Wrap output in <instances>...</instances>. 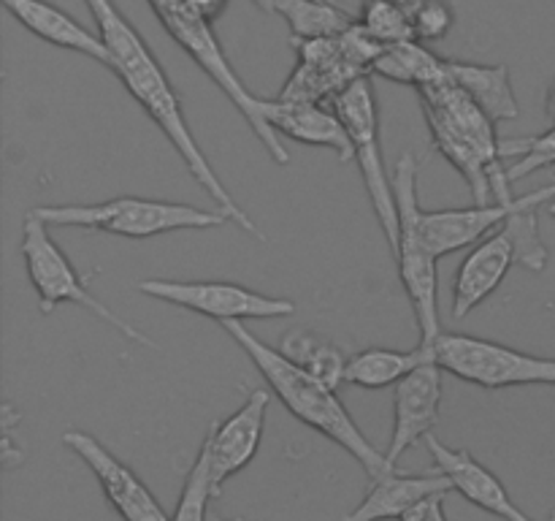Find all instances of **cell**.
<instances>
[{"label":"cell","instance_id":"484cf974","mask_svg":"<svg viewBox=\"0 0 555 521\" xmlns=\"http://www.w3.org/2000/svg\"><path fill=\"white\" fill-rule=\"evenodd\" d=\"M417 3L421 0H363L356 22L385 47L417 41L415 27H412V14H415Z\"/></svg>","mask_w":555,"mask_h":521},{"label":"cell","instance_id":"7a4b0ae2","mask_svg":"<svg viewBox=\"0 0 555 521\" xmlns=\"http://www.w3.org/2000/svg\"><path fill=\"white\" fill-rule=\"evenodd\" d=\"M228 331L233 342L242 347L249 356V361L255 364L260 374H263L266 385L280 396L282 405L293 412L301 423H307L309 429L320 432L323 437L334 440L339 448H345L363 470L372 478L383 475V472L393 470L388 465V456L383 450H377V445L369 443L366 434L358 429V423L352 421V416L347 412V407L341 405V399L336 396L334 385H328L325 380H320L318 374L307 372L298 364H293L280 347L266 345L263 340L253 334V331L244 326V320H225L220 323Z\"/></svg>","mask_w":555,"mask_h":521},{"label":"cell","instance_id":"ac0fdd59","mask_svg":"<svg viewBox=\"0 0 555 521\" xmlns=\"http://www.w3.org/2000/svg\"><path fill=\"white\" fill-rule=\"evenodd\" d=\"M448 492H453V483L439 470L423 472V475H406V472L388 470L383 475L372 478L366 497L358 503L356 510L345 516V521H401L423 499Z\"/></svg>","mask_w":555,"mask_h":521},{"label":"cell","instance_id":"2e32d148","mask_svg":"<svg viewBox=\"0 0 555 521\" xmlns=\"http://www.w3.org/2000/svg\"><path fill=\"white\" fill-rule=\"evenodd\" d=\"M423 443L431 450L437 470L444 472L455 492L469 499L472 505L502 521H534L513 503L504 483L482 461H477V456H472L469 448H450L442 440L434 437V432Z\"/></svg>","mask_w":555,"mask_h":521},{"label":"cell","instance_id":"6da1fadb","mask_svg":"<svg viewBox=\"0 0 555 521\" xmlns=\"http://www.w3.org/2000/svg\"><path fill=\"white\" fill-rule=\"evenodd\" d=\"M85 3L87 9H90L92 20H95V27L98 33H101L103 43H106L108 54H112V65H108V68L117 74V79L122 81L125 90L139 101V106L144 109L146 117L166 134V139L171 141V147L179 152L184 166H188L190 177L206 190V195L215 201L217 209H220L228 220L236 223L242 231L253 233V237L266 239L263 231H260V228L255 226L253 217L236 204V199L228 193L222 179L217 177V171L211 168L209 157L204 155L201 144L195 141V134L190 130L188 119H184L182 101H179L171 79L166 76L163 65L157 63V58L152 54L144 36L133 27V22L122 14V9H119L114 0H85Z\"/></svg>","mask_w":555,"mask_h":521},{"label":"cell","instance_id":"d590c367","mask_svg":"<svg viewBox=\"0 0 555 521\" xmlns=\"http://www.w3.org/2000/svg\"><path fill=\"white\" fill-rule=\"evenodd\" d=\"M547 521H555V508H553V513H551V519H547Z\"/></svg>","mask_w":555,"mask_h":521},{"label":"cell","instance_id":"9a60e30c","mask_svg":"<svg viewBox=\"0 0 555 521\" xmlns=\"http://www.w3.org/2000/svg\"><path fill=\"white\" fill-rule=\"evenodd\" d=\"M442 372L444 369L437 361H428L393 385V434L385 454L393 470L412 445L426 440L439 427Z\"/></svg>","mask_w":555,"mask_h":521},{"label":"cell","instance_id":"9c48e42d","mask_svg":"<svg viewBox=\"0 0 555 521\" xmlns=\"http://www.w3.org/2000/svg\"><path fill=\"white\" fill-rule=\"evenodd\" d=\"M431 345L434 358L444 372L486 391H502L513 385H555V358L531 356L461 331L455 334L442 331Z\"/></svg>","mask_w":555,"mask_h":521},{"label":"cell","instance_id":"5bb4252c","mask_svg":"<svg viewBox=\"0 0 555 521\" xmlns=\"http://www.w3.org/2000/svg\"><path fill=\"white\" fill-rule=\"evenodd\" d=\"M298 52V63L293 68L291 79L282 87L280 101L298 103H323L331 106L339 92L363 74L356 63L341 49L339 36L336 38H314V41L293 43Z\"/></svg>","mask_w":555,"mask_h":521},{"label":"cell","instance_id":"83f0119b","mask_svg":"<svg viewBox=\"0 0 555 521\" xmlns=\"http://www.w3.org/2000/svg\"><path fill=\"white\" fill-rule=\"evenodd\" d=\"M209 499H215L209 445L201 443L198 456H195L193 467H190L188 478H184L182 494H179V505L173 510L171 521H206V516H209Z\"/></svg>","mask_w":555,"mask_h":521},{"label":"cell","instance_id":"d6a6232c","mask_svg":"<svg viewBox=\"0 0 555 521\" xmlns=\"http://www.w3.org/2000/svg\"><path fill=\"white\" fill-rule=\"evenodd\" d=\"M253 3L258 5L260 11H266V14H274V3H276V0H253ZM331 3H339V0H331Z\"/></svg>","mask_w":555,"mask_h":521},{"label":"cell","instance_id":"44dd1931","mask_svg":"<svg viewBox=\"0 0 555 521\" xmlns=\"http://www.w3.org/2000/svg\"><path fill=\"white\" fill-rule=\"evenodd\" d=\"M448 81H453L466 96L475 98L493 123L518 119L520 106L507 65H477L448 60Z\"/></svg>","mask_w":555,"mask_h":521},{"label":"cell","instance_id":"ba28073f","mask_svg":"<svg viewBox=\"0 0 555 521\" xmlns=\"http://www.w3.org/2000/svg\"><path fill=\"white\" fill-rule=\"evenodd\" d=\"M331 106L345 123L372 209L377 215L385 239H388L390 253L396 255L399 253V204H396L393 182L385 171L383 144H379L377 92H374L372 76H361V79L352 81L345 92L334 98Z\"/></svg>","mask_w":555,"mask_h":521},{"label":"cell","instance_id":"7c38bea8","mask_svg":"<svg viewBox=\"0 0 555 521\" xmlns=\"http://www.w3.org/2000/svg\"><path fill=\"white\" fill-rule=\"evenodd\" d=\"M65 448L74 450L81 461L92 470L103 488V497L108 499L114 510L122 521H171L155 494L146 488V483L130 470L125 461H119L101 440L92 434L79 432V429H68L63 434Z\"/></svg>","mask_w":555,"mask_h":521},{"label":"cell","instance_id":"8992f818","mask_svg":"<svg viewBox=\"0 0 555 521\" xmlns=\"http://www.w3.org/2000/svg\"><path fill=\"white\" fill-rule=\"evenodd\" d=\"M396 204H399V264L401 285L415 313L417 329H421L423 345H431L442 334V318H439V271L437 255L431 253L421 231L423 206L417 201V157L412 152L396 161L393 171Z\"/></svg>","mask_w":555,"mask_h":521},{"label":"cell","instance_id":"e575fe53","mask_svg":"<svg viewBox=\"0 0 555 521\" xmlns=\"http://www.w3.org/2000/svg\"><path fill=\"white\" fill-rule=\"evenodd\" d=\"M547 212H551V217H555V199L547 204Z\"/></svg>","mask_w":555,"mask_h":521},{"label":"cell","instance_id":"8fae6325","mask_svg":"<svg viewBox=\"0 0 555 521\" xmlns=\"http://www.w3.org/2000/svg\"><path fill=\"white\" fill-rule=\"evenodd\" d=\"M555 195V185L534 190L526 195H513L509 201H491V204H475V206H459V209H437L421 215V231L423 239L428 242L431 253L437 258L455 253L461 247H469L477 239L491 237L507 220H513L518 212L540 209L545 201Z\"/></svg>","mask_w":555,"mask_h":521},{"label":"cell","instance_id":"3957f363","mask_svg":"<svg viewBox=\"0 0 555 521\" xmlns=\"http://www.w3.org/2000/svg\"><path fill=\"white\" fill-rule=\"evenodd\" d=\"M417 98L431 144L464 177L475 204L513 199V185L507 179V168L502 166L504 155L496 123L482 112L480 103L448 79L417 87Z\"/></svg>","mask_w":555,"mask_h":521},{"label":"cell","instance_id":"603a6c76","mask_svg":"<svg viewBox=\"0 0 555 521\" xmlns=\"http://www.w3.org/2000/svg\"><path fill=\"white\" fill-rule=\"evenodd\" d=\"M374 74L399 85H412L417 90L423 85L448 79V60L431 52L423 41H401L385 47L374 63Z\"/></svg>","mask_w":555,"mask_h":521},{"label":"cell","instance_id":"d4e9b609","mask_svg":"<svg viewBox=\"0 0 555 521\" xmlns=\"http://www.w3.org/2000/svg\"><path fill=\"white\" fill-rule=\"evenodd\" d=\"M280 351L293 364H298L307 372L318 374L320 380H325L334 389L345 385V369L350 356H345V351L339 345H334L328 336L309 329H291L280 340Z\"/></svg>","mask_w":555,"mask_h":521},{"label":"cell","instance_id":"5b68a950","mask_svg":"<svg viewBox=\"0 0 555 521\" xmlns=\"http://www.w3.org/2000/svg\"><path fill=\"white\" fill-rule=\"evenodd\" d=\"M47 226L87 228V231L112 233L125 239H150L173 231H201L217 228L228 220L220 209H198L190 204L139 195H117L101 204H49L30 209Z\"/></svg>","mask_w":555,"mask_h":521},{"label":"cell","instance_id":"cb8c5ba5","mask_svg":"<svg viewBox=\"0 0 555 521\" xmlns=\"http://www.w3.org/2000/svg\"><path fill=\"white\" fill-rule=\"evenodd\" d=\"M274 14L287 22L293 43L336 38L356 22L345 5L331 0H276Z\"/></svg>","mask_w":555,"mask_h":521},{"label":"cell","instance_id":"4fadbf2b","mask_svg":"<svg viewBox=\"0 0 555 521\" xmlns=\"http://www.w3.org/2000/svg\"><path fill=\"white\" fill-rule=\"evenodd\" d=\"M271 389H255L236 412L220 423H211L204 443L209 445L211 465V488L215 497H220L222 486L231 475L242 472L258 454L263 443L266 412H269Z\"/></svg>","mask_w":555,"mask_h":521},{"label":"cell","instance_id":"ffe728a7","mask_svg":"<svg viewBox=\"0 0 555 521\" xmlns=\"http://www.w3.org/2000/svg\"><path fill=\"white\" fill-rule=\"evenodd\" d=\"M0 3L5 5V11L25 30H30L41 41L60 49H68V52L85 54V58L106 65V68L112 65V54H108L101 33H92L90 27L76 22L74 16L65 14L63 9L52 5L49 0H0Z\"/></svg>","mask_w":555,"mask_h":521},{"label":"cell","instance_id":"4dcf8cb0","mask_svg":"<svg viewBox=\"0 0 555 521\" xmlns=\"http://www.w3.org/2000/svg\"><path fill=\"white\" fill-rule=\"evenodd\" d=\"M193 3L198 5L201 11H204V16H206V20H211V22H215L217 16H220L222 11H225V5L231 3V0H193Z\"/></svg>","mask_w":555,"mask_h":521},{"label":"cell","instance_id":"4316f807","mask_svg":"<svg viewBox=\"0 0 555 521\" xmlns=\"http://www.w3.org/2000/svg\"><path fill=\"white\" fill-rule=\"evenodd\" d=\"M502 155L518 157V161L507 168L509 185L531 177V174L540 171V168L555 166V125L540 136H524V139L513 136V139H502Z\"/></svg>","mask_w":555,"mask_h":521},{"label":"cell","instance_id":"1f68e13d","mask_svg":"<svg viewBox=\"0 0 555 521\" xmlns=\"http://www.w3.org/2000/svg\"><path fill=\"white\" fill-rule=\"evenodd\" d=\"M545 114L555 123V79L547 87V96H545Z\"/></svg>","mask_w":555,"mask_h":521},{"label":"cell","instance_id":"836d02e7","mask_svg":"<svg viewBox=\"0 0 555 521\" xmlns=\"http://www.w3.org/2000/svg\"><path fill=\"white\" fill-rule=\"evenodd\" d=\"M206 521H242V519H225V516H220V513H209L206 516Z\"/></svg>","mask_w":555,"mask_h":521},{"label":"cell","instance_id":"e0dca14e","mask_svg":"<svg viewBox=\"0 0 555 521\" xmlns=\"http://www.w3.org/2000/svg\"><path fill=\"white\" fill-rule=\"evenodd\" d=\"M518 260V250H515L513 233L507 226L493 231L491 237L482 239L475 250L464 258L459 266V275L453 282V315L455 318H466L475 313L488 296L496 293L507 277L509 266Z\"/></svg>","mask_w":555,"mask_h":521},{"label":"cell","instance_id":"52a82bcc","mask_svg":"<svg viewBox=\"0 0 555 521\" xmlns=\"http://www.w3.org/2000/svg\"><path fill=\"white\" fill-rule=\"evenodd\" d=\"M22 258H25L27 277H30L33 288L38 293V309L41 315H52L57 309V304H76V307L87 309L95 318L106 320L108 326L119 331L125 340L135 342V345L155 347V342L139 331L135 326H130L122 315L114 313L108 304H103L101 298L92 296V291L87 288V282L81 280V275L76 271V266L70 264L68 255L63 253L57 242L49 237V226L38 215L27 212L25 226H22Z\"/></svg>","mask_w":555,"mask_h":521},{"label":"cell","instance_id":"277c9868","mask_svg":"<svg viewBox=\"0 0 555 521\" xmlns=\"http://www.w3.org/2000/svg\"><path fill=\"white\" fill-rule=\"evenodd\" d=\"M146 3L155 11L168 36L190 54V60L225 92L228 101L247 119L249 130L266 147L271 161L280 163V166H287L291 163V152L282 144V136L266 119V103H269V98H258L255 92L247 90L242 76L233 71L228 54L222 52L220 41H217L215 30H211V20H206L204 11L193 0H146Z\"/></svg>","mask_w":555,"mask_h":521},{"label":"cell","instance_id":"f546056e","mask_svg":"<svg viewBox=\"0 0 555 521\" xmlns=\"http://www.w3.org/2000/svg\"><path fill=\"white\" fill-rule=\"evenodd\" d=\"M401 521H448V516H444V494H434V497L423 499Z\"/></svg>","mask_w":555,"mask_h":521},{"label":"cell","instance_id":"d6986e66","mask_svg":"<svg viewBox=\"0 0 555 521\" xmlns=\"http://www.w3.org/2000/svg\"><path fill=\"white\" fill-rule=\"evenodd\" d=\"M266 119L280 136L309 147H325L336 152L341 163L356 161L350 136H347L345 123L336 114L334 106L323 103H298V101H274L266 103Z\"/></svg>","mask_w":555,"mask_h":521},{"label":"cell","instance_id":"7402d4cb","mask_svg":"<svg viewBox=\"0 0 555 521\" xmlns=\"http://www.w3.org/2000/svg\"><path fill=\"white\" fill-rule=\"evenodd\" d=\"M434 358V345H417L415 351H390V347H366L361 353H352L347 358L345 369V385H356V389L379 391L388 385L401 383L406 374L415 372L417 367Z\"/></svg>","mask_w":555,"mask_h":521},{"label":"cell","instance_id":"30bf717a","mask_svg":"<svg viewBox=\"0 0 555 521\" xmlns=\"http://www.w3.org/2000/svg\"><path fill=\"white\" fill-rule=\"evenodd\" d=\"M135 291L144 296L157 298L163 304H173L179 309L206 315L211 320H269L287 318L296 313L291 298L266 296V293L249 291L236 282L220 280H141Z\"/></svg>","mask_w":555,"mask_h":521},{"label":"cell","instance_id":"f1b7e54d","mask_svg":"<svg viewBox=\"0 0 555 521\" xmlns=\"http://www.w3.org/2000/svg\"><path fill=\"white\" fill-rule=\"evenodd\" d=\"M455 25V14L444 0H421L412 14V27H415V38L423 43L442 41Z\"/></svg>","mask_w":555,"mask_h":521}]
</instances>
